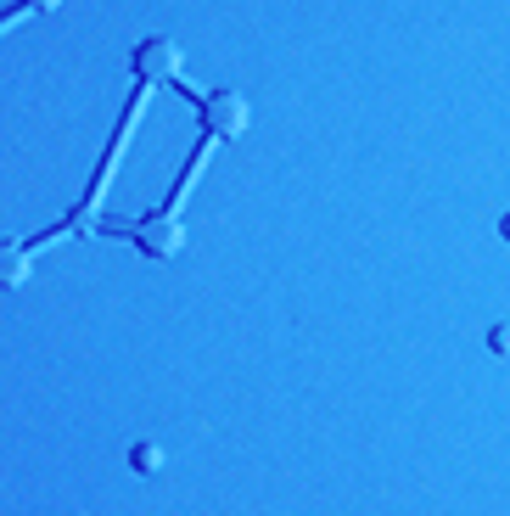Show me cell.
Masks as SVG:
<instances>
[{"label":"cell","instance_id":"1","mask_svg":"<svg viewBox=\"0 0 510 516\" xmlns=\"http://www.w3.org/2000/svg\"><path fill=\"white\" fill-rule=\"evenodd\" d=\"M169 90H180V96L197 101V113H202V124H208L213 141H236L241 129H247V96H241V90H208V96H202V90L185 85V73Z\"/></svg>","mask_w":510,"mask_h":516},{"label":"cell","instance_id":"2","mask_svg":"<svg viewBox=\"0 0 510 516\" xmlns=\"http://www.w3.org/2000/svg\"><path fill=\"white\" fill-rule=\"evenodd\" d=\"M107 230H113V236H124V242H135L141 253H152V258H174L185 247L180 219L163 214V208H157L152 219H129V225H107Z\"/></svg>","mask_w":510,"mask_h":516},{"label":"cell","instance_id":"3","mask_svg":"<svg viewBox=\"0 0 510 516\" xmlns=\"http://www.w3.org/2000/svg\"><path fill=\"white\" fill-rule=\"evenodd\" d=\"M135 79L146 85H174L180 79V45L169 34H152V40L135 45Z\"/></svg>","mask_w":510,"mask_h":516},{"label":"cell","instance_id":"4","mask_svg":"<svg viewBox=\"0 0 510 516\" xmlns=\"http://www.w3.org/2000/svg\"><path fill=\"white\" fill-rule=\"evenodd\" d=\"M29 264H34V247H29V242H17V236H0V287H6V292L23 287Z\"/></svg>","mask_w":510,"mask_h":516},{"label":"cell","instance_id":"5","mask_svg":"<svg viewBox=\"0 0 510 516\" xmlns=\"http://www.w3.org/2000/svg\"><path fill=\"white\" fill-rule=\"evenodd\" d=\"M129 460H135V472H141V477H152L157 466H163V449H157V444H135V449H129Z\"/></svg>","mask_w":510,"mask_h":516},{"label":"cell","instance_id":"6","mask_svg":"<svg viewBox=\"0 0 510 516\" xmlns=\"http://www.w3.org/2000/svg\"><path fill=\"white\" fill-rule=\"evenodd\" d=\"M29 6H34V12H57L62 0H29Z\"/></svg>","mask_w":510,"mask_h":516}]
</instances>
